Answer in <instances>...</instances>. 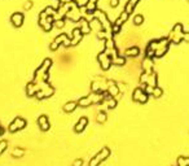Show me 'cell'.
<instances>
[{"mask_svg": "<svg viewBox=\"0 0 189 166\" xmlns=\"http://www.w3.org/2000/svg\"><path fill=\"white\" fill-rule=\"evenodd\" d=\"M75 108V103H71V104H67V105L65 107V110L66 112H70V110H73Z\"/></svg>", "mask_w": 189, "mask_h": 166, "instance_id": "cell-5", "label": "cell"}, {"mask_svg": "<svg viewBox=\"0 0 189 166\" xmlns=\"http://www.w3.org/2000/svg\"><path fill=\"white\" fill-rule=\"evenodd\" d=\"M39 125L42 126V128L43 130H48V127H49V125H48V122H47V118L46 117H40L39 118Z\"/></svg>", "mask_w": 189, "mask_h": 166, "instance_id": "cell-3", "label": "cell"}, {"mask_svg": "<svg viewBox=\"0 0 189 166\" xmlns=\"http://www.w3.org/2000/svg\"><path fill=\"white\" fill-rule=\"evenodd\" d=\"M161 94H162V91H161V90H155V91H154V96H157V97L161 96Z\"/></svg>", "mask_w": 189, "mask_h": 166, "instance_id": "cell-7", "label": "cell"}, {"mask_svg": "<svg viewBox=\"0 0 189 166\" xmlns=\"http://www.w3.org/2000/svg\"><path fill=\"white\" fill-rule=\"evenodd\" d=\"M25 126V121L23 119H20V118H17L13 123H12V127H10V131H16L17 128H22Z\"/></svg>", "mask_w": 189, "mask_h": 166, "instance_id": "cell-1", "label": "cell"}, {"mask_svg": "<svg viewBox=\"0 0 189 166\" xmlns=\"http://www.w3.org/2000/svg\"><path fill=\"white\" fill-rule=\"evenodd\" d=\"M86 125H87V118H82V119L78 122V125H77V127H75V130H77V131L83 130V128L86 127Z\"/></svg>", "mask_w": 189, "mask_h": 166, "instance_id": "cell-4", "label": "cell"}, {"mask_svg": "<svg viewBox=\"0 0 189 166\" xmlns=\"http://www.w3.org/2000/svg\"><path fill=\"white\" fill-rule=\"evenodd\" d=\"M106 119V117H105V114L103 113V114H100V117H99V118H97V121L99 122H103V121H105Z\"/></svg>", "mask_w": 189, "mask_h": 166, "instance_id": "cell-6", "label": "cell"}, {"mask_svg": "<svg viewBox=\"0 0 189 166\" xmlns=\"http://www.w3.org/2000/svg\"><path fill=\"white\" fill-rule=\"evenodd\" d=\"M80 164H83V161H82V160H78V161H77V162H75V164H74V166H79Z\"/></svg>", "mask_w": 189, "mask_h": 166, "instance_id": "cell-8", "label": "cell"}, {"mask_svg": "<svg viewBox=\"0 0 189 166\" xmlns=\"http://www.w3.org/2000/svg\"><path fill=\"white\" fill-rule=\"evenodd\" d=\"M178 166H189V157H179Z\"/></svg>", "mask_w": 189, "mask_h": 166, "instance_id": "cell-2", "label": "cell"}]
</instances>
